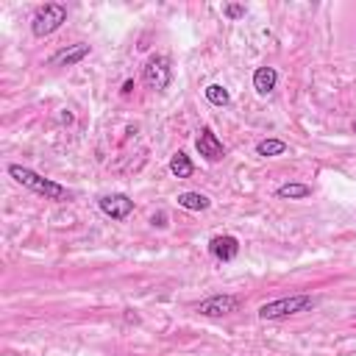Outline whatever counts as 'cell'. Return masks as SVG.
<instances>
[{
    "label": "cell",
    "mask_w": 356,
    "mask_h": 356,
    "mask_svg": "<svg viewBox=\"0 0 356 356\" xmlns=\"http://www.w3.org/2000/svg\"><path fill=\"white\" fill-rule=\"evenodd\" d=\"M8 175L19 184V186H25V189H31V192H36V195H42L44 200H70L72 197V192L67 189V186H61L58 181H53V178H44V175H39V172H33L31 167H22V164H8Z\"/></svg>",
    "instance_id": "obj_1"
},
{
    "label": "cell",
    "mask_w": 356,
    "mask_h": 356,
    "mask_svg": "<svg viewBox=\"0 0 356 356\" xmlns=\"http://www.w3.org/2000/svg\"><path fill=\"white\" fill-rule=\"evenodd\" d=\"M312 306H314L312 295H289V298H278V300H270V303L259 306V317L261 320H284V317L309 312Z\"/></svg>",
    "instance_id": "obj_2"
},
{
    "label": "cell",
    "mask_w": 356,
    "mask_h": 356,
    "mask_svg": "<svg viewBox=\"0 0 356 356\" xmlns=\"http://www.w3.org/2000/svg\"><path fill=\"white\" fill-rule=\"evenodd\" d=\"M61 22H67V6H61V3H44V6L36 8V14L31 19V31H33V36L42 39V36L56 33L61 28Z\"/></svg>",
    "instance_id": "obj_3"
},
{
    "label": "cell",
    "mask_w": 356,
    "mask_h": 356,
    "mask_svg": "<svg viewBox=\"0 0 356 356\" xmlns=\"http://www.w3.org/2000/svg\"><path fill=\"white\" fill-rule=\"evenodd\" d=\"M142 78H145V83H147L150 89H156V92L167 89V86H170V78H172L170 58L161 56V53L150 56V58L145 61V67H142Z\"/></svg>",
    "instance_id": "obj_4"
},
{
    "label": "cell",
    "mask_w": 356,
    "mask_h": 356,
    "mask_svg": "<svg viewBox=\"0 0 356 356\" xmlns=\"http://www.w3.org/2000/svg\"><path fill=\"white\" fill-rule=\"evenodd\" d=\"M97 206H100V211H103L106 217H111V220H125V217L134 211V200H131L128 195H122V192L103 195V197L97 200Z\"/></svg>",
    "instance_id": "obj_5"
},
{
    "label": "cell",
    "mask_w": 356,
    "mask_h": 356,
    "mask_svg": "<svg viewBox=\"0 0 356 356\" xmlns=\"http://www.w3.org/2000/svg\"><path fill=\"white\" fill-rule=\"evenodd\" d=\"M236 309H239V300L234 295H211V298L197 303V312L203 317H222V314H231Z\"/></svg>",
    "instance_id": "obj_6"
},
{
    "label": "cell",
    "mask_w": 356,
    "mask_h": 356,
    "mask_svg": "<svg viewBox=\"0 0 356 356\" xmlns=\"http://www.w3.org/2000/svg\"><path fill=\"white\" fill-rule=\"evenodd\" d=\"M195 147L206 161H220L225 156V147H222V142L217 139V134L211 128H200V136L195 139Z\"/></svg>",
    "instance_id": "obj_7"
},
{
    "label": "cell",
    "mask_w": 356,
    "mask_h": 356,
    "mask_svg": "<svg viewBox=\"0 0 356 356\" xmlns=\"http://www.w3.org/2000/svg\"><path fill=\"white\" fill-rule=\"evenodd\" d=\"M209 253H211L217 261H234L236 253H239V239L231 236V234H217V236L209 242Z\"/></svg>",
    "instance_id": "obj_8"
},
{
    "label": "cell",
    "mask_w": 356,
    "mask_h": 356,
    "mask_svg": "<svg viewBox=\"0 0 356 356\" xmlns=\"http://www.w3.org/2000/svg\"><path fill=\"white\" fill-rule=\"evenodd\" d=\"M89 56V44H83V42H78V44H70V47H64V50H58V53H53V58H50V64L53 67H72V64H78V61H83Z\"/></svg>",
    "instance_id": "obj_9"
},
{
    "label": "cell",
    "mask_w": 356,
    "mask_h": 356,
    "mask_svg": "<svg viewBox=\"0 0 356 356\" xmlns=\"http://www.w3.org/2000/svg\"><path fill=\"white\" fill-rule=\"evenodd\" d=\"M275 81H278L275 67H259V70L253 72V89H256L259 95H270V92L275 89Z\"/></svg>",
    "instance_id": "obj_10"
},
{
    "label": "cell",
    "mask_w": 356,
    "mask_h": 356,
    "mask_svg": "<svg viewBox=\"0 0 356 356\" xmlns=\"http://www.w3.org/2000/svg\"><path fill=\"white\" fill-rule=\"evenodd\" d=\"M178 206L189 209V211H203V209L211 206V200L206 195H200V192H184V195H178Z\"/></svg>",
    "instance_id": "obj_11"
},
{
    "label": "cell",
    "mask_w": 356,
    "mask_h": 356,
    "mask_svg": "<svg viewBox=\"0 0 356 356\" xmlns=\"http://www.w3.org/2000/svg\"><path fill=\"white\" fill-rule=\"evenodd\" d=\"M192 161H189V156L184 153V150H178V153H172V159H170V172L175 175V178H189L192 175Z\"/></svg>",
    "instance_id": "obj_12"
},
{
    "label": "cell",
    "mask_w": 356,
    "mask_h": 356,
    "mask_svg": "<svg viewBox=\"0 0 356 356\" xmlns=\"http://www.w3.org/2000/svg\"><path fill=\"white\" fill-rule=\"evenodd\" d=\"M275 195L278 197H289V200H300V197L312 195V186H306V184H284V186L275 189Z\"/></svg>",
    "instance_id": "obj_13"
},
{
    "label": "cell",
    "mask_w": 356,
    "mask_h": 356,
    "mask_svg": "<svg viewBox=\"0 0 356 356\" xmlns=\"http://www.w3.org/2000/svg\"><path fill=\"white\" fill-rule=\"evenodd\" d=\"M256 153L264 156V159L281 156V153H286V142H281V139H261V142L256 145Z\"/></svg>",
    "instance_id": "obj_14"
},
{
    "label": "cell",
    "mask_w": 356,
    "mask_h": 356,
    "mask_svg": "<svg viewBox=\"0 0 356 356\" xmlns=\"http://www.w3.org/2000/svg\"><path fill=\"white\" fill-rule=\"evenodd\" d=\"M206 100L214 103V106H228V103H231V95H228L225 86H220V83H209V86H206Z\"/></svg>",
    "instance_id": "obj_15"
},
{
    "label": "cell",
    "mask_w": 356,
    "mask_h": 356,
    "mask_svg": "<svg viewBox=\"0 0 356 356\" xmlns=\"http://www.w3.org/2000/svg\"><path fill=\"white\" fill-rule=\"evenodd\" d=\"M222 14H225L228 19H239V17H245V6L231 3V6H225V8H222Z\"/></svg>",
    "instance_id": "obj_16"
},
{
    "label": "cell",
    "mask_w": 356,
    "mask_h": 356,
    "mask_svg": "<svg viewBox=\"0 0 356 356\" xmlns=\"http://www.w3.org/2000/svg\"><path fill=\"white\" fill-rule=\"evenodd\" d=\"M353 131H356V120H353Z\"/></svg>",
    "instance_id": "obj_17"
}]
</instances>
